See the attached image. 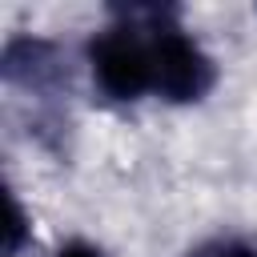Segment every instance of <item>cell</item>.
Masks as SVG:
<instances>
[{
    "label": "cell",
    "instance_id": "6da1fadb",
    "mask_svg": "<svg viewBox=\"0 0 257 257\" xmlns=\"http://www.w3.org/2000/svg\"><path fill=\"white\" fill-rule=\"evenodd\" d=\"M88 76L100 96L108 100H141L153 92V52H149V28L137 24H108L92 32L88 48Z\"/></svg>",
    "mask_w": 257,
    "mask_h": 257
},
{
    "label": "cell",
    "instance_id": "7a4b0ae2",
    "mask_svg": "<svg viewBox=\"0 0 257 257\" xmlns=\"http://www.w3.org/2000/svg\"><path fill=\"white\" fill-rule=\"evenodd\" d=\"M149 52H153V92L165 96L169 104H193L217 80V64L205 52V44L173 20L149 24Z\"/></svg>",
    "mask_w": 257,
    "mask_h": 257
},
{
    "label": "cell",
    "instance_id": "3957f363",
    "mask_svg": "<svg viewBox=\"0 0 257 257\" xmlns=\"http://www.w3.org/2000/svg\"><path fill=\"white\" fill-rule=\"evenodd\" d=\"M24 237H28V217H24V209H20V201H16V197H8V225H4V253H8V257H16V253L24 249Z\"/></svg>",
    "mask_w": 257,
    "mask_h": 257
},
{
    "label": "cell",
    "instance_id": "277c9868",
    "mask_svg": "<svg viewBox=\"0 0 257 257\" xmlns=\"http://www.w3.org/2000/svg\"><path fill=\"white\" fill-rule=\"evenodd\" d=\"M56 257H104V249H100V245H92V241L72 237V241H64V245L56 249Z\"/></svg>",
    "mask_w": 257,
    "mask_h": 257
},
{
    "label": "cell",
    "instance_id": "5b68a950",
    "mask_svg": "<svg viewBox=\"0 0 257 257\" xmlns=\"http://www.w3.org/2000/svg\"><path fill=\"white\" fill-rule=\"evenodd\" d=\"M201 257H257V249H249V245H241V241H221L217 249H209V253H201Z\"/></svg>",
    "mask_w": 257,
    "mask_h": 257
}]
</instances>
